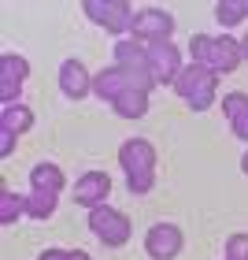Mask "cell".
<instances>
[{
    "label": "cell",
    "instance_id": "6da1fadb",
    "mask_svg": "<svg viewBox=\"0 0 248 260\" xmlns=\"http://www.w3.org/2000/svg\"><path fill=\"white\" fill-rule=\"evenodd\" d=\"M189 49H193V63L215 71V75H219V71L230 75V71L241 63V45L230 41V38H208V34H196V38L189 41Z\"/></svg>",
    "mask_w": 248,
    "mask_h": 260
},
{
    "label": "cell",
    "instance_id": "7a4b0ae2",
    "mask_svg": "<svg viewBox=\"0 0 248 260\" xmlns=\"http://www.w3.org/2000/svg\"><path fill=\"white\" fill-rule=\"evenodd\" d=\"M174 89H178V97H185L196 112H204L208 104L215 101V71L193 63V67H185L182 75L174 78Z\"/></svg>",
    "mask_w": 248,
    "mask_h": 260
},
{
    "label": "cell",
    "instance_id": "3957f363",
    "mask_svg": "<svg viewBox=\"0 0 248 260\" xmlns=\"http://www.w3.org/2000/svg\"><path fill=\"white\" fill-rule=\"evenodd\" d=\"M89 231L97 234L104 245H122V242L130 238V219L122 216V212L100 205V208L89 212Z\"/></svg>",
    "mask_w": 248,
    "mask_h": 260
},
{
    "label": "cell",
    "instance_id": "277c9868",
    "mask_svg": "<svg viewBox=\"0 0 248 260\" xmlns=\"http://www.w3.org/2000/svg\"><path fill=\"white\" fill-rule=\"evenodd\" d=\"M145 249H148L152 260H174L182 253V231L174 223H156L145 238Z\"/></svg>",
    "mask_w": 248,
    "mask_h": 260
},
{
    "label": "cell",
    "instance_id": "5b68a950",
    "mask_svg": "<svg viewBox=\"0 0 248 260\" xmlns=\"http://www.w3.org/2000/svg\"><path fill=\"white\" fill-rule=\"evenodd\" d=\"M137 34L141 41H152V45H163L171 38V30H174V19L167 15V11H156V8H148V11H141V15H134V26H130Z\"/></svg>",
    "mask_w": 248,
    "mask_h": 260
},
{
    "label": "cell",
    "instance_id": "8992f818",
    "mask_svg": "<svg viewBox=\"0 0 248 260\" xmlns=\"http://www.w3.org/2000/svg\"><path fill=\"white\" fill-rule=\"evenodd\" d=\"M182 56L178 49H174L171 41H163V45H148V71H152V82H171V78H178L182 75Z\"/></svg>",
    "mask_w": 248,
    "mask_h": 260
},
{
    "label": "cell",
    "instance_id": "52a82bcc",
    "mask_svg": "<svg viewBox=\"0 0 248 260\" xmlns=\"http://www.w3.org/2000/svg\"><path fill=\"white\" fill-rule=\"evenodd\" d=\"M119 160H122L126 175H148L152 168H156V152H152V145L141 141V138L126 141V145L119 149Z\"/></svg>",
    "mask_w": 248,
    "mask_h": 260
},
{
    "label": "cell",
    "instance_id": "ba28073f",
    "mask_svg": "<svg viewBox=\"0 0 248 260\" xmlns=\"http://www.w3.org/2000/svg\"><path fill=\"white\" fill-rule=\"evenodd\" d=\"M108 190H111V179H108V175L89 171L86 179L74 182V201H78V205H89V208H100L104 197H108Z\"/></svg>",
    "mask_w": 248,
    "mask_h": 260
},
{
    "label": "cell",
    "instance_id": "9c48e42d",
    "mask_svg": "<svg viewBox=\"0 0 248 260\" xmlns=\"http://www.w3.org/2000/svg\"><path fill=\"white\" fill-rule=\"evenodd\" d=\"M86 11H89V19L104 22V30H111V34L134 26V22H130V8H126V4H86Z\"/></svg>",
    "mask_w": 248,
    "mask_h": 260
},
{
    "label": "cell",
    "instance_id": "30bf717a",
    "mask_svg": "<svg viewBox=\"0 0 248 260\" xmlns=\"http://www.w3.org/2000/svg\"><path fill=\"white\" fill-rule=\"evenodd\" d=\"M60 86H63V93L67 97H86V93L93 89V78L86 75V67H81L78 60H67L63 67H60Z\"/></svg>",
    "mask_w": 248,
    "mask_h": 260
},
{
    "label": "cell",
    "instance_id": "8fae6325",
    "mask_svg": "<svg viewBox=\"0 0 248 260\" xmlns=\"http://www.w3.org/2000/svg\"><path fill=\"white\" fill-rule=\"evenodd\" d=\"M126 89H134V86H130V78H126V71H122V67L100 71V75L93 78V93H100V97H108V101H115V97H122Z\"/></svg>",
    "mask_w": 248,
    "mask_h": 260
},
{
    "label": "cell",
    "instance_id": "7c38bea8",
    "mask_svg": "<svg viewBox=\"0 0 248 260\" xmlns=\"http://www.w3.org/2000/svg\"><path fill=\"white\" fill-rule=\"evenodd\" d=\"M26 60H19V56H4L0 60V82H4V104H11V97H19V86H22V78H26Z\"/></svg>",
    "mask_w": 248,
    "mask_h": 260
},
{
    "label": "cell",
    "instance_id": "4fadbf2b",
    "mask_svg": "<svg viewBox=\"0 0 248 260\" xmlns=\"http://www.w3.org/2000/svg\"><path fill=\"white\" fill-rule=\"evenodd\" d=\"M222 112L230 115L233 134L248 141V97H244V93H230V97H222Z\"/></svg>",
    "mask_w": 248,
    "mask_h": 260
},
{
    "label": "cell",
    "instance_id": "5bb4252c",
    "mask_svg": "<svg viewBox=\"0 0 248 260\" xmlns=\"http://www.w3.org/2000/svg\"><path fill=\"white\" fill-rule=\"evenodd\" d=\"M111 104H115V112H119V115L137 119V115H145V108H148V93L145 89H126L122 97H115Z\"/></svg>",
    "mask_w": 248,
    "mask_h": 260
},
{
    "label": "cell",
    "instance_id": "9a60e30c",
    "mask_svg": "<svg viewBox=\"0 0 248 260\" xmlns=\"http://www.w3.org/2000/svg\"><path fill=\"white\" fill-rule=\"evenodd\" d=\"M33 190H52V193H60V190H63V171L56 168V164H37V168H33Z\"/></svg>",
    "mask_w": 248,
    "mask_h": 260
},
{
    "label": "cell",
    "instance_id": "2e32d148",
    "mask_svg": "<svg viewBox=\"0 0 248 260\" xmlns=\"http://www.w3.org/2000/svg\"><path fill=\"white\" fill-rule=\"evenodd\" d=\"M0 126H8L11 134H22V130L33 126V112L22 108V104H4V119H0Z\"/></svg>",
    "mask_w": 248,
    "mask_h": 260
},
{
    "label": "cell",
    "instance_id": "e0dca14e",
    "mask_svg": "<svg viewBox=\"0 0 248 260\" xmlns=\"http://www.w3.org/2000/svg\"><path fill=\"white\" fill-rule=\"evenodd\" d=\"M26 212L33 219H49L56 212V193L52 190H33V197L26 201Z\"/></svg>",
    "mask_w": 248,
    "mask_h": 260
},
{
    "label": "cell",
    "instance_id": "ac0fdd59",
    "mask_svg": "<svg viewBox=\"0 0 248 260\" xmlns=\"http://www.w3.org/2000/svg\"><path fill=\"white\" fill-rule=\"evenodd\" d=\"M0 205H4V208H0V223H11V219H15L19 212H22V205H26V197H19V193L4 190V193H0Z\"/></svg>",
    "mask_w": 248,
    "mask_h": 260
},
{
    "label": "cell",
    "instance_id": "d6986e66",
    "mask_svg": "<svg viewBox=\"0 0 248 260\" xmlns=\"http://www.w3.org/2000/svg\"><path fill=\"white\" fill-rule=\"evenodd\" d=\"M215 15H219V22H226V26H237V22L248 15V4H219Z\"/></svg>",
    "mask_w": 248,
    "mask_h": 260
},
{
    "label": "cell",
    "instance_id": "ffe728a7",
    "mask_svg": "<svg viewBox=\"0 0 248 260\" xmlns=\"http://www.w3.org/2000/svg\"><path fill=\"white\" fill-rule=\"evenodd\" d=\"M226 260H248V234H233L226 242Z\"/></svg>",
    "mask_w": 248,
    "mask_h": 260
},
{
    "label": "cell",
    "instance_id": "44dd1931",
    "mask_svg": "<svg viewBox=\"0 0 248 260\" xmlns=\"http://www.w3.org/2000/svg\"><path fill=\"white\" fill-rule=\"evenodd\" d=\"M130 190H134V193H145V190H152V171L148 175H130Z\"/></svg>",
    "mask_w": 248,
    "mask_h": 260
},
{
    "label": "cell",
    "instance_id": "7402d4cb",
    "mask_svg": "<svg viewBox=\"0 0 248 260\" xmlns=\"http://www.w3.org/2000/svg\"><path fill=\"white\" fill-rule=\"evenodd\" d=\"M41 260H89V253H63V249H49V253H41Z\"/></svg>",
    "mask_w": 248,
    "mask_h": 260
},
{
    "label": "cell",
    "instance_id": "603a6c76",
    "mask_svg": "<svg viewBox=\"0 0 248 260\" xmlns=\"http://www.w3.org/2000/svg\"><path fill=\"white\" fill-rule=\"evenodd\" d=\"M0 141H4V145H0V156H11V141H15V134H11L8 126H0Z\"/></svg>",
    "mask_w": 248,
    "mask_h": 260
},
{
    "label": "cell",
    "instance_id": "cb8c5ba5",
    "mask_svg": "<svg viewBox=\"0 0 248 260\" xmlns=\"http://www.w3.org/2000/svg\"><path fill=\"white\" fill-rule=\"evenodd\" d=\"M241 56H244V60H248V38L241 41Z\"/></svg>",
    "mask_w": 248,
    "mask_h": 260
},
{
    "label": "cell",
    "instance_id": "d4e9b609",
    "mask_svg": "<svg viewBox=\"0 0 248 260\" xmlns=\"http://www.w3.org/2000/svg\"><path fill=\"white\" fill-rule=\"evenodd\" d=\"M241 168H244V175H248V152H244V160H241Z\"/></svg>",
    "mask_w": 248,
    "mask_h": 260
}]
</instances>
